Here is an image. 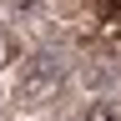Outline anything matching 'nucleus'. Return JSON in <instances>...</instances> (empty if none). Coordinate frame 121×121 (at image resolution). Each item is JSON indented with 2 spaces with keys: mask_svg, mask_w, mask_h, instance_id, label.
<instances>
[{
  "mask_svg": "<svg viewBox=\"0 0 121 121\" xmlns=\"http://www.w3.org/2000/svg\"><path fill=\"white\" fill-rule=\"evenodd\" d=\"M56 81H60V56L40 51V56H30V66H25V76H20V96H25V101H45Z\"/></svg>",
  "mask_w": 121,
  "mask_h": 121,
  "instance_id": "obj_1",
  "label": "nucleus"
},
{
  "mask_svg": "<svg viewBox=\"0 0 121 121\" xmlns=\"http://www.w3.org/2000/svg\"><path fill=\"white\" fill-rule=\"evenodd\" d=\"M101 15L106 20H121V0H101Z\"/></svg>",
  "mask_w": 121,
  "mask_h": 121,
  "instance_id": "obj_3",
  "label": "nucleus"
},
{
  "mask_svg": "<svg viewBox=\"0 0 121 121\" xmlns=\"http://www.w3.org/2000/svg\"><path fill=\"white\" fill-rule=\"evenodd\" d=\"M86 121H121V106H116V101H96V106L86 111Z\"/></svg>",
  "mask_w": 121,
  "mask_h": 121,
  "instance_id": "obj_2",
  "label": "nucleus"
}]
</instances>
